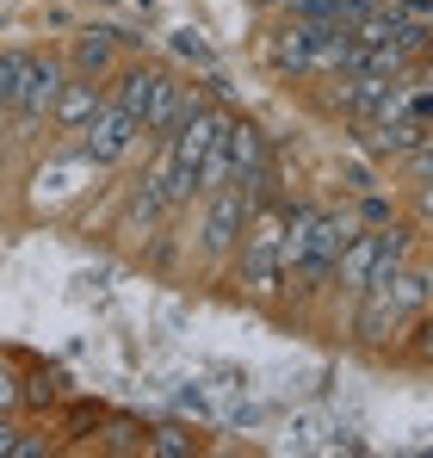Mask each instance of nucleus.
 Segmentation results:
<instances>
[{"mask_svg": "<svg viewBox=\"0 0 433 458\" xmlns=\"http://www.w3.org/2000/svg\"><path fill=\"white\" fill-rule=\"evenodd\" d=\"M149 69H131V75L118 81V106H124V112H131V118H137V112H143V99H149Z\"/></svg>", "mask_w": 433, "mask_h": 458, "instance_id": "nucleus-12", "label": "nucleus"}, {"mask_svg": "<svg viewBox=\"0 0 433 458\" xmlns=\"http://www.w3.org/2000/svg\"><path fill=\"white\" fill-rule=\"evenodd\" d=\"M74 63H81V75H99V69L112 63V38H81Z\"/></svg>", "mask_w": 433, "mask_h": 458, "instance_id": "nucleus-13", "label": "nucleus"}, {"mask_svg": "<svg viewBox=\"0 0 433 458\" xmlns=\"http://www.w3.org/2000/svg\"><path fill=\"white\" fill-rule=\"evenodd\" d=\"M371 267H378V235H347L341 254H335V273H328V279H341L347 292H360L365 279H371Z\"/></svg>", "mask_w": 433, "mask_h": 458, "instance_id": "nucleus-11", "label": "nucleus"}, {"mask_svg": "<svg viewBox=\"0 0 433 458\" xmlns=\"http://www.w3.org/2000/svg\"><path fill=\"white\" fill-rule=\"evenodd\" d=\"M63 81H69V75H63V63H50V56H25V50H6V56H0V106L38 118V112H50V99H56Z\"/></svg>", "mask_w": 433, "mask_h": 458, "instance_id": "nucleus-3", "label": "nucleus"}, {"mask_svg": "<svg viewBox=\"0 0 433 458\" xmlns=\"http://www.w3.org/2000/svg\"><path fill=\"white\" fill-rule=\"evenodd\" d=\"M81 137H87V149H81L87 161H118V155L137 143V118H131L118 99H106V106L87 118V131H81Z\"/></svg>", "mask_w": 433, "mask_h": 458, "instance_id": "nucleus-7", "label": "nucleus"}, {"mask_svg": "<svg viewBox=\"0 0 433 458\" xmlns=\"http://www.w3.org/2000/svg\"><path fill=\"white\" fill-rule=\"evenodd\" d=\"M248 211H254V180H223L211 192V211H205V248H211V254L235 248Z\"/></svg>", "mask_w": 433, "mask_h": 458, "instance_id": "nucleus-5", "label": "nucleus"}, {"mask_svg": "<svg viewBox=\"0 0 433 458\" xmlns=\"http://www.w3.org/2000/svg\"><path fill=\"white\" fill-rule=\"evenodd\" d=\"M149 446H155V453H192V440H186L180 428H161V434H155Z\"/></svg>", "mask_w": 433, "mask_h": 458, "instance_id": "nucleus-14", "label": "nucleus"}, {"mask_svg": "<svg viewBox=\"0 0 433 458\" xmlns=\"http://www.w3.org/2000/svg\"><path fill=\"white\" fill-rule=\"evenodd\" d=\"M223 180H254L260 186V174H267V149H260V137L248 131V124H223Z\"/></svg>", "mask_w": 433, "mask_h": 458, "instance_id": "nucleus-9", "label": "nucleus"}, {"mask_svg": "<svg viewBox=\"0 0 433 458\" xmlns=\"http://www.w3.org/2000/svg\"><path fill=\"white\" fill-rule=\"evenodd\" d=\"M106 99H99V87H93V75H74L56 87V99H50V112H56V124L63 131H87V118L99 112Z\"/></svg>", "mask_w": 433, "mask_h": 458, "instance_id": "nucleus-10", "label": "nucleus"}, {"mask_svg": "<svg viewBox=\"0 0 433 458\" xmlns=\"http://www.w3.org/2000/svg\"><path fill=\"white\" fill-rule=\"evenodd\" d=\"M0 403H13V384H6V378H0Z\"/></svg>", "mask_w": 433, "mask_h": 458, "instance_id": "nucleus-15", "label": "nucleus"}, {"mask_svg": "<svg viewBox=\"0 0 433 458\" xmlns=\"http://www.w3.org/2000/svg\"><path fill=\"white\" fill-rule=\"evenodd\" d=\"M242 285L248 292H279V279H285V260H279V242H285V217L279 211H248V224H242Z\"/></svg>", "mask_w": 433, "mask_h": 458, "instance_id": "nucleus-4", "label": "nucleus"}, {"mask_svg": "<svg viewBox=\"0 0 433 458\" xmlns=\"http://www.w3.org/2000/svg\"><path fill=\"white\" fill-rule=\"evenodd\" d=\"M360 292H365V310H360L365 335H371V341H390L403 322H415V316L428 310V273H421V267H396V273H384V279H365Z\"/></svg>", "mask_w": 433, "mask_h": 458, "instance_id": "nucleus-2", "label": "nucleus"}, {"mask_svg": "<svg viewBox=\"0 0 433 458\" xmlns=\"http://www.w3.org/2000/svg\"><path fill=\"white\" fill-rule=\"evenodd\" d=\"M192 106H199V93H192L186 81L155 75V81H149L143 112H137V131H149V137H167L174 124H186V118H192Z\"/></svg>", "mask_w": 433, "mask_h": 458, "instance_id": "nucleus-6", "label": "nucleus"}, {"mask_svg": "<svg viewBox=\"0 0 433 458\" xmlns=\"http://www.w3.org/2000/svg\"><path fill=\"white\" fill-rule=\"evenodd\" d=\"M186 199H192V167H180L174 149H161L143 174V211L155 217V211H174V205H186Z\"/></svg>", "mask_w": 433, "mask_h": 458, "instance_id": "nucleus-8", "label": "nucleus"}, {"mask_svg": "<svg viewBox=\"0 0 433 458\" xmlns=\"http://www.w3.org/2000/svg\"><path fill=\"white\" fill-rule=\"evenodd\" d=\"M353 229L341 224L335 211H291L285 217V242H279V260H285V279H297L303 292L310 285H322L328 273H335V254H341V242H347Z\"/></svg>", "mask_w": 433, "mask_h": 458, "instance_id": "nucleus-1", "label": "nucleus"}]
</instances>
